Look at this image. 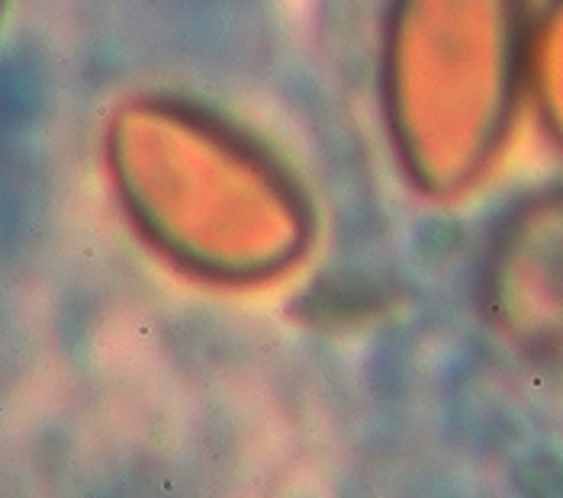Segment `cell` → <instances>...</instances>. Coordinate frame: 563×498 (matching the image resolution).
<instances>
[{"instance_id": "obj_2", "label": "cell", "mask_w": 563, "mask_h": 498, "mask_svg": "<svg viewBox=\"0 0 563 498\" xmlns=\"http://www.w3.org/2000/svg\"><path fill=\"white\" fill-rule=\"evenodd\" d=\"M528 0H390L380 110L399 174L434 203L499 162L525 100Z\"/></svg>"}, {"instance_id": "obj_5", "label": "cell", "mask_w": 563, "mask_h": 498, "mask_svg": "<svg viewBox=\"0 0 563 498\" xmlns=\"http://www.w3.org/2000/svg\"><path fill=\"white\" fill-rule=\"evenodd\" d=\"M3 13H7V0H0V23H3Z\"/></svg>"}, {"instance_id": "obj_1", "label": "cell", "mask_w": 563, "mask_h": 498, "mask_svg": "<svg viewBox=\"0 0 563 498\" xmlns=\"http://www.w3.org/2000/svg\"><path fill=\"white\" fill-rule=\"evenodd\" d=\"M117 207L152 254L213 287H264L312 248L300 177L264 142L203 103L135 93L103 125Z\"/></svg>"}, {"instance_id": "obj_4", "label": "cell", "mask_w": 563, "mask_h": 498, "mask_svg": "<svg viewBox=\"0 0 563 498\" xmlns=\"http://www.w3.org/2000/svg\"><path fill=\"white\" fill-rule=\"evenodd\" d=\"M525 97H531L544 135L563 155V0H548L531 16Z\"/></svg>"}, {"instance_id": "obj_3", "label": "cell", "mask_w": 563, "mask_h": 498, "mask_svg": "<svg viewBox=\"0 0 563 498\" xmlns=\"http://www.w3.org/2000/svg\"><path fill=\"white\" fill-rule=\"evenodd\" d=\"M489 302L521 341L563 337V190L528 203L503 229L489 264Z\"/></svg>"}]
</instances>
